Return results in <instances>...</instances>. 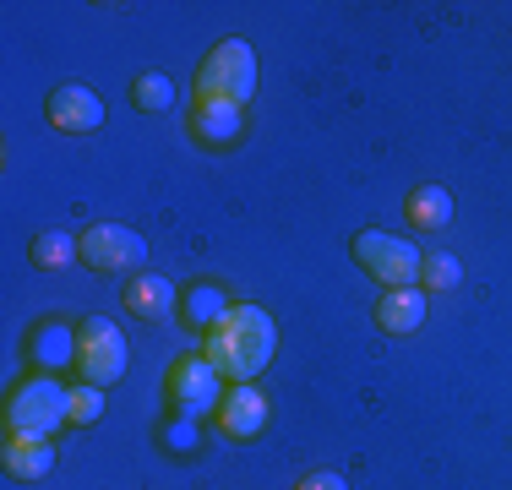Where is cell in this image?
I'll return each instance as SVG.
<instances>
[{"mask_svg": "<svg viewBox=\"0 0 512 490\" xmlns=\"http://www.w3.org/2000/svg\"><path fill=\"white\" fill-rule=\"evenodd\" d=\"M77 256L93 273H137L148 262V240L126 224H93L77 235Z\"/></svg>", "mask_w": 512, "mask_h": 490, "instance_id": "52a82bcc", "label": "cell"}, {"mask_svg": "<svg viewBox=\"0 0 512 490\" xmlns=\"http://www.w3.org/2000/svg\"><path fill=\"white\" fill-rule=\"evenodd\" d=\"M278 349V327L273 316L262 311V305H229L224 322L207 327V360L218 365V376H229V382H256V376L267 371V360H273Z\"/></svg>", "mask_w": 512, "mask_h": 490, "instance_id": "6da1fadb", "label": "cell"}, {"mask_svg": "<svg viewBox=\"0 0 512 490\" xmlns=\"http://www.w3.org/2000/svg\"><path fill=\"white\" fill-rule=\"evenodd\" d=\"M240 126H246V109H235V104L197 98V109H191V131H197V142H207V147H229L240 137Z\"/></svg>", "mask_w": 512, "mask_h": 490, "instance_id": "4fadbf2b", "label": "cell"}, {"mask_svg": "<svg viewBox=\"0 0 512 490\" xmlns=\"http://www.w3.org/2000/svg\"><path fill=\"white\" fill-rule=\"evenodd\" d=\"M404 213H409L414 229H447L453 224V191L447 186H414Z\"/></svg>", "mask_w": 512, "mask_h": 490, "instance_id": "5bb4252c", "label": "cell"}, {"mask_svg": "<svg viewBox=\"0 0 512 490\" xmlns=\"http://www.w3.org/2000/svg\"><path fill=\"white\" fill-rule=\"evenodd\" d=\"M355 262L376 278L382 289H414L420 284V245L414 240H398V235H382V229H360L355 235Z\"/></svg>", "mask_w": 512, "mask_h": 490, "instance_id": "5b68a950", "label": "cell"}, {"mask_svg": "<svg viewBox=\"0 0 512 490\" xmlns=\"http://www.w3.org/2000/svg\"><path fill=\"white\" fill-rule=\"evenodd\" d=\"M44 109H50V126L71 131V137H88V131L104 126V98L93 88H82V82H60V88L44 98Z\"/></svg>", "mask_w": 512, "mask_h": 490, "instance_id": "ba28073f", "label": "cell"}, {"mask_svg": "<svg viewBox=\"0 0 512 490\" xmlns=\"http://www.w3.org/2000/svg\"><path fill=\"white\" fill-rule=\"evenodd\" d=\"M256 49L246 39H224L207 49L202 71H197V98H213V104H235L246 109L256 98Z\"/></svg>", "mask_w": 512, "mask_h": 490, "instance_id": "7a4b0ae2", "label": "cell"}, {"mask_svg": "<svg viewBox=\"0 0 512 490\" xmlns=\"http://www.w3.org/2000/svg\"><path fill=\"white\" fill-rule=\"evenodd\" d=\"M131 365V343L109 316H82L77 322V376L88 387H109L120 382Z\"/></svg>", "mask_w": 512, "mask_h": 490, "instance_id": "277c9868", "label": "cell"}, {"mask_svg": "<svg viewBox=\"0 0 512 490\" xmlns=\"http://www.w3.org/2000/svg\"><path fill=\"white\" fill-rule=\"evenodd\" d=\"M218 431L224 436H235V441H256L267 431V392L256 387V382H235L224 392V403H218Z\"/></svg>", "mask_w": 512, "mask_h": 490, "instance_id": "9c48e42d", "label": "cell"}, {"mask_svg": "<svg viewBox=\"0 0 512 490\" xmlns=\"http://www.w3.org/2000/svg\"><path fill=\"white\" fill-rule=\"evenodd\" d=\"M71 420V387H60L55 376H28L6 403V436H44L55 441V431Z\"/></svg>", "mask_w": 512, "mask_h": 490, "instance_id": "3957f363", "label": "cell"}, {"mask_svg": "<svg viewBox=\"0 0 512 490\" xmlns=\"http://www.w3.org/2000/svg\"><path fill=\"white\" fill-rule=\"evenodd\" d=\"M126 311L142 316V322H164V316H175V284H169L164 273H137L126 284Z\"/></svg>", "mask_w": 512, "mask_h": 490, "instance_id": "7c38bea8", "label": "cell"}, {"mask_svg": "<svg viewBox=\"0 0 512 490\" xmlns=\"http://www.w3.org/2000/svg\"><path fill=\"white\" fill-rule=\"evenodd\" d=\"M376 327L382 333H420L425 327V289L414 284V289H382V300H376Z\"/></svg>", "mask_w": 512, "mask_h": 490, "instance_id": "30bf717a", "label": "cell"}, {"mask_svg": "<svg viewBox=\"0 0 512 490\" xmlns=\"http://www.w3.org/2000/svg\"><path fill=\"white\" fill-rule=\"evenodd\" d=\"M33 360L39 365H77V333L71 327H60V322H50V327H39L33 333Z\"/></svg>", "mask_w": 512, "mask_h": 490, "instance_id": "9a60e30c", "label": "cell"}, {"mask_svg": "<svg viewBox=\"0 0 512 490\" xmlns=\"http://www.w3.org/2000/svg\"><path fill=\"white\" fill-rule=\"evenodd\" d=\"M458 278H463V267H458L453 251H431L420 262V284L425 289H458Z\"/></svg>", "mask_w": 512, "mask_h": 490, "instance_id": "d6986e66", "label": "cell"}, {"mask_svg": "<svg viewBox=\"0 0 512 490\" xmlns=\"http://www.w3.org/2000/svg\"><path fill=\"white\" fill-rule=\"evenodd\" d=\"M224 311H229V300H224V289H213V284H191L186 289V322L191 327H218L224 322Z\"/></svg>", "mask_w": 512, "mask_h": 490, "instance_id": "e0dca14e", "label": "cell"}, {"mask_svg": "<svg viewBox=\"0 0 512 490\" xmlns=\"http://www.w3.org/2000/svg\"><path fill=\"white\" fill-rule=\"evenodd\" d=\"M28 256H33V267H44V273H60V267L82 262V256H77V240H71L66 229H44V235L28 245Z\"/></svg>", "mask_w": 512, "mask_h": 490, "instance_id": "2e32d148", "label": "cell"}, {"mask_svg": "<svg viewBox=\"0 0 512 490\" xmlns=\"http://www.w3.org/2000/svg\"><path fill=\"white\" fill-rule=\"evenodd\" d=\"M0 463H6L11 480H44V474L55 469V441L44 436H6V447H0Z\"/></svg>", "mask_w": 512, "mask_h": 490, "instance_id": "8fae6325", "label": "cell"}, {"mask_svg": "<svg viewBox=\"0 0 512 490\" xmlns=\"http://www.w3.org/2000/svg\"><path fill=\"white\" fill-rule=\"evenodd\" d=\"M104 420V387L77 382L71 387V425H99Z\"/></svg>", "mask_w": 512, "mask_h": 490, "instance_id": "ffe728a7", "label": "cell"}, {"mask_svg": "<svg viewBox=\"0 0 512 490\" xmlns=\"http://www.w3.org/2000/svg\"><path fill=\"white\" fill-rule=\"evenodd\" d=\"M131 104L148 109V115H158V109L175 104V82H169L164 71H142V77L131 82Z\"/></svg>", "mask_w": 512, "mask_h": 490, "instance_id": "ac0fdd59", "label": "cell"}, {"mask_svg": "<svg viewBox=\"0 0 512 490\" xmlns=\"http://www.w3.org/2000/svg\"><path fill=\"white\" fill-rule=\"evenodd\" d=\"M295 490H349V480H344V474H333V469H322V474H306Z\"/></svg>", "mask_w": 512, "mask_h": 490, "instance_id": "44dd1931", "label": "cell"}, {"mask_svg": "<svg viewBox=\"0 0 512 490\" xmlns=\"http://www.w3.org/2000/svg\"><path fill=\"white\" fill-rule=\"evenodd\" d=\"M164 392L180 409V420H202V414H218V403H224V376L207 354H186V360L169 365Z\"/></svg>", "mask_w": 512, "mask_h": 490, "instance_id": "8992f818", "label": "cell"}]
</instances>
